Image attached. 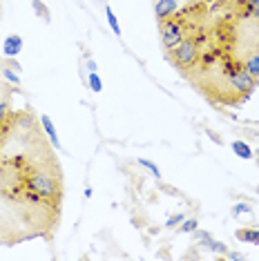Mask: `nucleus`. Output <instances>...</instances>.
Instances as JSON below:
<instances>
[{
	"mask_svg": "<svg viewBox=\"0 0 259 261\" xmlns=\"http://www.w3.org/2000/svg\"><path fill=\"white\" fill-rule=\"evenodd\" d=\"M63 174L54 159L29 161L25 154H11L0 161V199L7 205H22L29 210L61 207Z\"/></svg>",
	"mask_w": 259,
	"mask_h": 261,
	"instance_id": "nucleus-1",
	"label": "nucleus"
},
{
	"mask_svg": "<svg viewBox=\"0 0 259 261\" xmlns=\"http://www.w3.org/2000/svg\"><path fill=\"white\" fill-rule=\"evenodd\" d=\"M201 32H203V27L197 29V32H192L190 36H186L179 45H174L172 49L166 51V58H168V61L172 63L181 74H186V76H190L192 69L197 67L199 56H201V43H203L205 38H208V36H205V34H201Z\"/></svg>",
	"mask_w": 259,
	"mask_h": 261,
	"instance_id": "nucleus-2",
	"label": "nucleus"
},
{
	"mask_svg": "<svg viewBox=\"0 0 259 261\" xmlns=\"http://www.w3.org/2000/svg\"><path fill=\"white\" fill-rule=\"evenodd\" d=\"M159 34H161L163 51H168V49H172L174 45H179L181 40L190 34V29H188L186 20L181 18V16L174 14V16H170V18L159 20Z\"/></svg>",
	"mask_w": 259,
	"mask_h": 261,
	"instance_id": "nucleus-3",
	"label": "nucleus"
},
{
	"mask_svg": "<svg viewBox=\"0 0 259 261\" xmlns=\"http://www.w3.org/2000/svg\"><path fill=\"white\" fill-rule=\"evenodd\" d=\"M181 7H184V3H181V0H154V14H157V20L170 18V16H174Z\"/></svg>",
	"mask_w": 259,
	"mask_h": 261,
	"instance_id": "nucleus-4",
	"label": "nucleus"
},
{
	"mask_svg": "<svg viewBox=\"0 0 259 261\" xmlns=\"http://www.w3.org/2000/svg\"><path fill=\"white\" fill-rule=\"evenodd\" d=\"M194 239L197 241H201V246L205 248V250H210V252H219V254H226V243H221V241H215V239H210V234L208 232H201V230H194Z\"/></svg>",
	"mask_w": 259,
	"mask_h": 261,
	"instance_id": "nucleus-5",
	"label": "nucleus"
},
{
	"mask_svg": "<svg viewBox=\"0 0 259 261\" xmlns=\"http://www.w3.org/2000/svg\"><path fill=\"white\" fill-rule=\"evenodd\" d=\"M239 18H250L259 22V0H237Z\"/></svg>",
	"mask_w": 259,
	"mask_h": 261,
	"instance_id": "nucleus-6",
	"label": "nucleus"
},
{
	"mask_svg": "<svg viewBox=\"0 0 259 261\" xmlns=\"http://www.w3.org/2000/svg\"><path fill=\"white\" fill-rule=\"evenodd\" d=\"M241 65H244V69L248 74H252L255 79L259 81V47H252V49L241 58Z\"/></svg>",
	"mask_w": 259,
	"mask_h": 261,
	"instance_id": "nucleus-7",
	"label": "nucleus"
},
{
	"mask_svg": "<svg viewBox=\"0 0 259 261\" xmlns=\"http://www.w3.org/2000/svg\"><path fill=\"white\" fill-rule=\"evenodd\" d=\"M20 49H22V38L18 36V34H11V36L5 38V43H3V54L7 56V58H16L20 54Z\"/></svg>",
	"mask_w": 259,
	"mask_h": 261,
	"instance_id": "nucleus-8",
	"label": "nucleus"
},
{
	"mask_svg": "<svg viewBox=\"0 0 259 261\" xmlns=\"http://www.w3.org/2000/svg\"><path fill=\"white\" fill-rule=\"evenodd\" d=\"M232 152L237 154L239 159H244V161H248V159H252L255 154H252V147L248 143H244V141H232Z\"/></svg>",
	"mask_w": 259,
	"mask_h": 261,
	"instance_id": "nucleus-9",
	"label": "nucleus"
},
{
	"mask_svg": "<svg viewBox=\"0 0 259 261\" xmlns=\"http://www.w3.org/2000/svg\"><path fill=\"white\" fill-rule=\"evenodd\" d=\"M40 123H43V129L47 132V136H49L51 145L61 147V143H58V134H56V127H54V123H51V118L47 116V114H43V116H40Z\"/></svg>",
	"mask_w": 259,
	"mask_h": 261,
	"instance_id": "nucleus-10",
	"label": "nucleus"
},
{
	"mask_svg": "<svg viewBox=\"0 0 259 261\" xmlns=\"http://www.w3.org/2000/svg\"><path fill=\"white\" fill-rule=\"evenodd\" d=\"M237 239L239 241H246V243H257L259 246V230H255V228H241V230H237Z\"/></svg>",
	"mask_w": 259,
	"mask_h": 261,
	"instance_id": "nucleus-11",
	"label": "nucleus"
},
{
	"mask_svg": "<svg viewBox=\"0 0 259 261\" xmlns=\"http://www.w3.org/2000/svg\"><path fill=\"white\" fill-rule=\"evenodd\" d=\"M9 118H11V105L7 98H3L0 100V125H5Z\"/></svg>",
	"mask_w": 259,
	"mask_h": 261,
	"instance_id": "nucleus-12",
	"label": "nucleus"
},
{
	"mask_svg": "<svg viewBox=\"0 0 259 261\" xmlns=\"http://www.w3.org/2000/svg\"><path fill=\"white\" fill-rule=\"evenodd\" d=\"M105 16H108V22H110L112 32H114L116 36H121V25H119V20H116V14L112 11V7H105Z\"/></svg>",
	"mask_w": 259,
	"mask_h": 261,
	"instance_id": "nucleus-13",
	"label": "nucleus"
},
{
	"mask_svg": "<svg viewBox=\"0 0 259 261\" xmlns=\"http://www.w3.org/2000/svg\"><path fill=\"white\" fill-rule=\"evenodd\" d=\"M87 87H90L92 92H96V94L103 90V83H101V79H98L96 72H90V76H87Z\"/></svg>",
	"mask_w": 259,
	"mask_h": 261,
	"instance_id": "nucleus-14",
	"label": "nucleus"
},
{
	"mask_svg": "<svg viewBox=\"0 0 259 261\" xmlns=\"http://www.w3.org/2000/svg\"><path fill=\"white\" fill-rule=\"evenodd\" d=\"M32 7H34V11H36L38 18H43L45 22H49V11H47V7L40 3V0H32Z\"/></svg>",
	"mask_w": 259,
	"mask_h": 261,
	"instance_id": "nucleus-15",
	"label": "nucleus"
},
{
	"mask_svg": "<svg viewBox=\"0 0 259 261\" xmlns=\"http://www.w3.org/2000/svg\"><path fill=\"white\" fill-rule=\"evenodd\" d=\"M197 219H184V221L179 223V232H186V234H192L194 230H197Z\"/></svg>",
	"mask_w": 259,
	"mask_h": 261,
	"instance_id": "nucleus-16",
	"label": "nucleus"
},
{
	"mask_svg": "<svg viewBox=\"0 0 259 261\" xmlns=\"http://www.w3.org/2000/svg\"><path fill=\"white\" fill-rule=\"evenodd\" d=\"M0 74H3V76H5V81H9L11 85H20V79L16 76L14 69H9V67H7V65L3 67V72H0Z\"/></svg>",
	"mask_w": 259,
	"mask_h": 261,
	"instance_id": "nucleus-17",
	"label": "nucleus"
},
{
	"mask_svg": "<svg viewBox=\"0 0 259 261\" xmlns=\"http://www.w3.org/2000/svg\"><path fill=\"white\" fill-rule=\"evenodd\" d=\"M241 215H252V207L248 203H237L232 207V217H241Z\"/></svg>",
	"mask_w": 259,
	"mask_h": 261,
	"instance_id": "nucleus-18",
	"label": "nucleus"
},
{
	"mask_svg": "<svg viewBox=\"0 0 259 261\" xmlns=\"http://www.w3.org/2000/svg\"><path fill=\"white\" fill-rule=\"evenodd\" d=\"M139 163H141V165H143V168H145V170H150V172H152V174H154V176H157V179H159V176H161V170H159V168H157V165H154V163H152V161H148V159H139Z\"/></svg>",
	"mask_w": 259,
	"mask_h": 261,
	"instance_id": "nucleus-19",
	"label": "nucleus"
},
{
	"mask_svg": "<svg viewBox=\"0 0 259 261\" xmlns=\"http://www.w3.org/2000/svg\"><path fill=\"white\" fill-rule=\"evenodd\" d=\"M184 219H186V217H184V212H179V215H172V217H170L166 225H168V228H176V225L184 221Z\"/></svg>",
	"mask_w": 259,
	"mask_h": 261,
	"instance_id": "nucleus-20",
	"label": "nucleus"
},
{
	"mask_svg": "<svg viewBox=\"0 0 259 261\" xmlns=\"http://www.w3.org/2000/svg\"><path fill=\"white\" fill-rule=\"evenodd\" d=\"M228 259H244L241 252H228Z\"/></svg>",
	"mask_w": 259,
	"mask_h": 261,
	"instance_id": "nucleus-21",
	"label": "nucleus"
},
{
	"mask_svg": "<svg viewBox=\"0 0 259 261\" xmlns=\"http://www.w3.org/2000/svg\"><path fill=\"white\" fill-rule=\"evenodd\" d=\"M87 69H90V72H96V61H87Z\"/></svg>",
	"mask_w": 259,
	"mask_h": 261,
	"instance_id": "nucleus-22",
	"label": "nucleus"
},
{
	"mask_svg": "<svg viewBox=\"0 0 259 261\" xmlns=\"http://www.w3.org/2000/svg\"><path fill=\"white\" fill-rule=\"evenodd\" d=\"M255 156H257V163H259V150H257V154H255Z\"/></svg>",
	"mask_w": 259,
	"mask_h": 261,
	"instance_id": "nucleus-23",
	"label": "nucleus"
},
{
	"mask_svg": "<svg viewBox=\"0 0 259 261\" xmlns=\"http://www.w3.org/2000/svg\"><path fill=\"white\" fill-rule=\"evenodd\" d=\"M0 3H3V0H0Z\"/></svg>",
	"mask_w": 259,
	"mask_h": 261,
	"instance_id": "nucleus-24",
	"label": "nucleus"
}]
</instances>
